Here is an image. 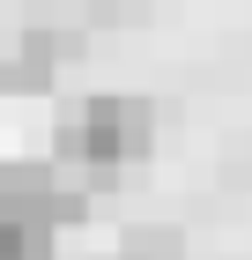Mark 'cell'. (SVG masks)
<instances>
[{
    "instance_id": "3957f363",
    "label": "cell",
    "mask_w": 252,
    "mask_h": 260,
    "mask_svg": "<svg viewBox=\"0 0 252 260\" xmlns=\"http://www.w3.org/2000/svg\"><path fill=\"white\" fill-rule=\"evenodd\" d=\"M52 223H30V216H0V260H52Z\"/></svg>"
},
{
    "instance_id": "5b68a950",
    "label": "cell",
    "mask_w": 252,
    "mask_h": 260,
    "mask_svg": "<svg viewBox=\"0 0 252 260\" xmlns=\"http://www.w3.org/2000/svg\"><path fill=\"white\" fill-rule=\"evenodd\" d=\"M97 260H141V253H126V245H119V253H97Z\"/></svg>"
},
{
    "instance_id": "7a4b0ae2",
    "label": "cell",
    "mask_w": 252,
    "mask_h": 260,
    "mask_svg": "<svg viewBox=\"0 0 252 260\" xmlns=\"http://www.w3.org/2000/svg\"><path fill=\"white\" fill-rule=\"evenodd\" d=\"M82 45H89V38H82V22H52V15H30V22H22V38H15V60H22V67H38V75L52 82L67 60H82Z\"/></svg>"
},
{
    "instance_id": "6da1fadb",
    "label": "cell",
    "mask_w": 252,
    "mask_h": 260,
    "mask_svg": "<svg viewBox=\"0 0 252 260\" xmlns=\"http://www.w3.org/2000/svg\"><path fill=\"white\" fill-rule=\"evenodd\" d=\"M149 141H156V104L126 97V89H97V97L59 112L52 156L82 164V171H126L134 156H149Z\"/></svg>"
},
{
    "instance_id": "277c9868",
    "label": "cell",
    "mask_w": 252,
    "mask_h": 260,
    "mask_svg": "<svg viewBox=\"0 0 252 260\" xmlns=\"http://www.w3.org/2000/svg\"><path fill=\"white\" fill-rule=\"evenodd\" d=\"M126 253H141V260H186V231L178 223H126Z\"/></svg>"
}]
</instances>
